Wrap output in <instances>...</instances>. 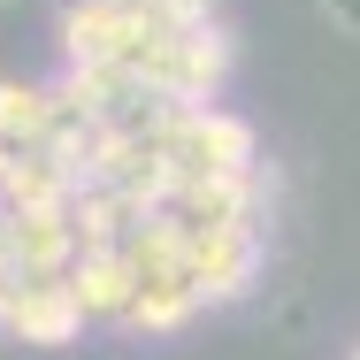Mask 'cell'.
Wrapping results in <instances>:
<instances>
[{
	"label": "cell",
	"instance_id": "6da1fadb",
	"mask_svg": "<svg viewBox=\"0 0 360 360\" xmlns=\"http://www.w3.org/2000/svg\"><path fill=\"white\" fill-rule=\"evenodd\" d=\"M131 70L169 92V100H215L222 77H230V39H222L215 15L200 23H146L139 46H131Z\"/></svg>",
	"mask_w": 360,
	"mask_h": 360
},
{
	"label": "cell",
	"instance_id": "7a4b0ae2",
	"mask_svg": "<svg viewBox=\"0 0 360 360\" xmlns=\"http://www.w3.org/2000/svg\"><path fill=\"white\" fill-rule=\"evenodd\" d=\"M131 269H139V299H131L123 330H139V338H169V330H184V322L207 307L184 238H169L161 222H146L139 238H131Z\"/></svg>",
	"mask_w": 360,
	"mask_h": 360
},
{
	"label": "cell",
	"instance_id": "3957f363",
	"mask_svg": "<svg viewBox=\"0 0 360 360\" xmlns=\"http://www.w3.org/2000/svg\"><path fill=\"white\" fill-rule=\"evenodd\" d=\"M169 176H253L261 161H253V123L245 115H222L207 100H192L176 123H169Z\"/></svg>",
	"mask_w": 360,
	"mask_h": 360
},
{
	"label": "cell",
	"instance_id": "277c9868",
	"mask_svg": "<svg viewBox=\"0 0 360 360\" xmlns=\"http://www.w3.org/2000/svg\"><path fill=\"white\" fill-rule=\"evenodd\" d=\"M261 200H269V176H176L161 200H153V222L169 238H207V230H230V222H261Z\"/></svg>",
	"mask_w": 360,
	"mask_h": 360
},
{
	"label": "cell",
	"instance_id": "5b68a950",
	"mask_svg": "<svg viewBox=\"0 0 360 360\" xmlns=\"http://www.w3.org/2000/svg\"><path fill=\"white\" fill-rule=\"evenodd\" d=\"M0 330H8L15 345H39V353L70 345L77 330H84V307H77L70 269H62V276H23V284L8 291V307H0Z\"/></svg>",
	"mask_w": 360,
	"mask_h": 360
},
{
	"label": "cell",
	"instance_id": "8992f818",
	"mask_svg": "<svg viewBox=\"0 0 360 360\" xmlns=\"http://www.w3.org/2000/svg\"><path fill=\"white\" fill-rule=\"evenodd\" d=\"M184 253H192L200 299L222 307V299H238V291L253 284V269H261V222H230V230H207V238H184Z\"/></svg>",
	"mask_w": 360,
	"mask_h": 360
},
{
	"label": "cell",
	"instance_id": "52a82bcc",
	"mask_svg": "<svg viewBox=\"0 0 360 360\" xmlns=\"http://www.w3.org/2000/svg\"><path fill=\"white\" fill-rule=\"evenodd\" d=\"M8 253L23 276H62L84 238H77V215L70 207H8Z\"/></svg>",
	"mask_w": 360,
	"mask_h": 360
},
{
	"label": "cell",
	"instance_id": "ba28073f",
	"mask_svg": "<svg viewBox=\"0 0 360 360\" xmlns=\"http://www.w3.org/2000/svg\"><path fill=\"white\" fill-rule=\"evenodd\" d=\"M70 284H77L84 322H123V314H131V299H139V269H131V253L84 245V253L70 261Z\"/></svg>",
	"mask_w": 360,
	"mask_h": 360
},
{
	"label": "cell",
	"instance_id": "9c48e42d",
	"mask_svg": "<svg viewBox=\"0 0 360 360\" xmlns=\"http://www.w3.org/2000/svg\"><path fill=\"white\" fill-rule=\"evenodd\" d=\"M70 215H77V238H84V245L131 253V238H139L146 222H153V207H146L139 192H115V184H77Z\"/></svg>",
	"mask_w": 360,
	"mask_h": 360
},
{
	"label": "cell",
	"instance_id": "30bf717a",
	"mask_svg": "<svg viewBox=\"0 0 360 360\" xmlns=\"http://www.w3.org/2000/svg\"><path fill=\"white\" fill-rule=\"evenodd\" d=\"M139 31L146 23L115 15L108 0H70V8H62V54H70V62H131Z\"/></svg>",
	"mask_w": 360,
	"mask_h": 360
},
{
	"label": "cell",
	"instance_id": "8fae6325",
	"mask_svg": "<svg viewBox=\"0 0 360 360\" xmlns=\"http://www.w3.org/2000/svg\"><path fill=\"white\" fill-rule=\"evenodd\" d=\"M46 108H54V84H31V77H0V139H39L46 131Z\"/></svg>",
	"mask_w": 360,
	"mask_h": 360
},
{
	"label": "cell",
	"instance_id": "7c38bea8",
	"mask_svg": "<svg viewBox=\"0 0 360 360\" xmlns=\"http://www.w3.org/2000/svg\"><path fill=\"white\" fill-rule=\"evenodd\" d=\"M115 15H131V23H200V8L192 0H108Z\"/></svg>",
	"mask_w": 360,
	"mask_h": 360
},
{
	"label": "cell",
	"instance_id": "4fadbf2b",
	"mask_svg": "<svg viewBox=\"0 0 360 360\" xmlns=\"http://www.w3.org/2000/svg\"><path fill=\"white\" fill-rule=\"evenodd\" d=\"M322 8H330L338 31H353V39H360V0H322Z\"/></svg>",
	"mask_w": 360,
	"mask_h": 360
},
{
	"label": "cell",
	"instance_id": "5bb4252c",
	"mask_svg": "<svg viewBox=\"0 0 360 360\" xmlns=\"http://www.w3.org/2000/svg\"><path fill=\"white\" fill-rule=\"evenodd\" d=\"M192 8H200V15H215V0H192Z\"/></svg>",
	"mask_w": 360,
	"mask_h": 360
},
{
	"label": "cell",
	"instance_id": "9a60e30c",
	"mask_svg": "<svg viewBox=\"0 0 360 360\" xmlns=\"http://www.w3.org/2000/svg\"><path fill=\"white\" fill-rule=\"evenodd\" d=\"M0 176H8V139H0Z\"/></svg>",
	"mask_w": 360,
	"mask_h": 360
},
{
	"label": "cell",
	"instance_id": "2e32d148",
	"mask_svg": "<svg viewBox=\"0 0 360 360\" xmlns=\"http://www.w3.org/2000/svg\"><path fill=\"white\" fill-rule=\"evenodd\" d=\"M0 8H8V0H0Z\"/></svg>",
	"mask_w": 360,
	"mask_h": 360
}]
</instances>
